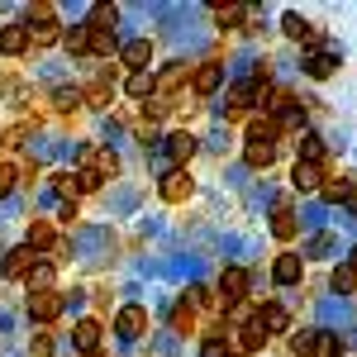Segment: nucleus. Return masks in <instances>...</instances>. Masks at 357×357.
<instances>
[{
	"label": "nucleus",
	"mask_w": 357,
	"mask_h": 357,
	"mask_svg": "<svg viewBox=\"0 0 357 357\" xmlns=\"http://www.w3.org/2000/svg\"><path fill=\"white\" fill-rule=\"evenodd\" d=\"M82 172L100 176V181H110V176H119V158L105 153L100 143H86V148H82Z\"/></svg>",
	"instance_id": "nucleus-1"
},
{
	"label": "nucleus",
	"mask_w": 357,
	"mask_h": 357,
	"mask_svg": "<svg viewBox=\"0 0 357 357\" xmlns=\"http://www.w3.org/2000/svg\"><path fill=\"white\" fill-rule=\"evenodd\" d=\"M114 333H119L124 343L143 338V333H148V310H143V305H124V310L114 314Z\"/></svg>",
	"instance_id": "nucleus-2"
},
{
	"label": "nucleus",
	"mask_w": 357,
	"mask_h": 357,
	"mask_svg": "<svg viewBox=\"0 0 357 357\" xmlns=\"http://www.w3.org/2000/svg\"><path fill=\"white\" fill-rule=\"evenodd\" d=\"M33 267H38V248L20 243V248H10V252H5V267H0V272H5V276H29Z\"/></svg>",
	"instance_id": "nucleus-3"
},
{
	"label": "nucleus",
	"mask_w": 357,
	"mask_h": 357,
	"mask_svg": "<svg viewBox=\"0 0 357 357\" xmlns=\"http://www.w3.org/2000/svg\"><path fill=\"white\" fill-rule=\"evenodd\" d=\"M186 82H191V67H186V62H172V67H162V72L153 77V96L167 100V91H176V86H186Z\"/></svg>",
	"instance_id": "nucleus-4"
},
{
	"label": "nucleus",
	"mask_w": 357,
	"mask_h": 357,
	"mask_svg": "<svg viewBox=\"0 0 357 357\" xmlns=\"http://www.w3.org/2000/svg\"><path fill=\"white\" fill-rule=\"evenodd\" d=\"M67 310V301L57 296V291H38V296H29V314L38 319V324H48V319H57Z\"/></svg>",
	"instance_id": "nucleus-5"
},
{
	"label": "nucleus",
	"mask_w": 357,
	"mask_h": 357,
	"mask_svg": "<svg viewBox=\"0 0 357 357\" xmlns=\"http://www.w3.org/2000/svg\"><path fill=\"white\" fill-rule=\"evenodd\" d=\"M191 86H195V96H215V91L224 86V67L220 62H200V67L191 72Z\"/></svg>",
	"instance_id": "nucleus-6"
},
{
	"label": "nucleus",
	"mask_w": 357,
	"mask_h": 357,
	"mask_svg": "<svg viewBox=\"0 0 357 357\" xmlns=\"http://www.w3.org/2000/svg\"><path fill=\"white\" fill-rule=\"evenodd\" d=\"M100 338H105L100 319H82V324H77V333H72V343H77V353H82V357H96Z\"/></svg>",
	"instance_id": "nucleus-7"
},
{
	"label": "nucleus",
	"mask_w": 357,
	"mask_h": 357,
	"mask_svg": "<svg viewBox=\"0 0 357 357\" xmlns=\"http://www.w3.org/2000/svg\"><path fill=\"white\" fill-rule=\"evenodd\" d=\"M119 62L134 67V72H148V62H153V43H148V38H129V43L119 48Z\"/></svg>",
	"instance_id": "nucleus-8"
},
{
	"label": "nucleus",
	"mask_w": 357,
	"mask_h": 357,
	"mask_svg": "<svg viewBox=\"0 0 357 357\" xmlns=\"http://www.w3.org/2000/svg\"><path fill=\"white\" fill-rule=\"evenodd\" d=\"M29 24H5L0 29V53L5 57H20V53H29Z\"/></svg>",
	"instance_id": "nucleus-9"
},
{
	"label": "nucleus",
	"mask_w": 357,
	"mask_h": 357,
	"mask_svg": "<svg viewBox=\"0 0 357 357\" xmlns=\"http://www.w3.org/2000/svg\"><path fill=\"white\" fill-rule=\"evenodd\" d=\"M220 291H224V301H229V305H238L248 296V272H243V267H224Z\"/></svg>",
	"instance_id": "nucleus-10"
},
{
	"label": "nucleus",
	"mask_w": 357,
	"mask_h": 357,
	"mask_svg": "<svg viewBox=\"0 0 357 357\" xmlns=\"http://www.w3.org/2000/svg\"><path fill=\"white\" fill-rule=\"evenodd\" d=\"M301 272H305V262L296 257V252H281L272 262V276H276V286H296L301 281Z\"/></svg>",
	"instance_id": "nucleus-11"
},
{
	"label": "nucleus",
	"mask_w": 357,
	"mask_h": 357,
	"mask_svg": "<svg viewBox=\"0 0 357 357\" xmlns=\"http://www.w3.org/2000/svg\"><path fill=\"white\" fill-rule=\"evenodd\" d=\"M257 324H262V329H267V338H272V333H286L291 329V314H286V305H262V310H257Z\"/></svg>",
	"instance_id": "nucleus-12"
},
{
	"label": "nucleus",
	"mask_w": 357,
	"mask_h": 357,
	"mask_svg": "<svg viewBox=\"0 0 357 357\" xmlns=\"http://www.w3.org/2000/svg\"><path fill=\"white\" fill-rule=\"evenodd\" d=\"M29 38L43 48V43H57L62 38V24H57L53 15H33V24H29Z\"/></svg>",
	"instance_id": "nucleus-13"
},
{
	"label": "nucleus",
	"mask_w": 357,
	"mask_h": 357,
	"mask_svg": "<svg viewBox=\"0 0 357 357\" xmlns=\"http://www.w3.org/2000/svg\"><path fill=\"white\" fill-rule=\"evenodd\" d=\"M291 186H296V191H319V186H324V172H319L314 162H296V172H291Z\"/></svg>",
	"instance_id": "nucleus-14"
},
{
	"label": "nucleus",
	"mask_w": 357,
	"mask_h": 357,
	"mask_svg": "<svg viewBox=\"0 0 357 357\" xmlns=\"http://www.w3.org/2000/svg\"><path fill=\"white\" fill-rule=\"evenodd\" d=\"M195 148H200V143H195L191 134H172V138H167V158H172L176 167H186V162H191V158H195Z\"/></svg>",
	"instance_id": "nucleus-15"
},
{
	"label": "nucleus",
	"mask_w": 357,
	"mask_h": 357,
	"mask_svg": "<svg viewBox=\"0 0 357 357\" xmlns=\"http://www.w3.org/2000/svg\"><path fill=\"white\" fill-rule=\"evenodd\" d=\"M158 191H162V200H186V195H191V176L176 167V172H167V176H162Z\"/></svg>",
	"instance_id": "nucleus-16"
},
{
	"label": "nucleus",
	"mask_w": 357,
	"mask_h": 357,
	"mask_svg": "<svg viewBox=\"0 0 357 357\" xmlns=\"http://www.w3.org/2000/svg\"><path fill=\"white\" fill-rule=\"evenodd\" d=\"M248 143H276V134H281V129H276V119L272 114H257V119H248Z\"/></svg>",
	"instance_id": "nucleus-17"
},
{
	"label": "nucleus",
	"mask_w": 357,
	"mask_h": 357,
	"mask_svg": "<svg viewBox=\"0 0 357 357\" xmlns=\"http://www.w3.org/2000/svg\"><path fill=\"white\" fill-rule=\"evenodd\" d=\"M262 348H267V329H262L257 319L243 324V329H238V353H262Z\"/></svg>",
	"instance_id": "nucleus-18"
},
{
	"label": "nucleus",
	"mask_w": 357,
	"mask_h": 357,
	"mask_svg": "<svg viewBox=\"0 0 357 357\" xmlns=\"http://www.w3.org/2000/svg\"><path fill=\"white\" fill-rule=\"evenodd\" d=\"M53 191L62 195V200H72V205H77V195H86V186H82V176H77V172H57V176H53Z\"/></svg>",
	"instance_id": "nucleus-19"
},
{
	"label": "nucleus",
	"mask_w": 357,
	"mask_h": 357,
	"mask_svg": "<svg viewBox=\"0 0 357 357\" xmlns=\"http://www.w3.org/2000/svg\"><path fill=\"white\" fill-rule=\"evenodd\" d=\"M62 43H67V53L82 57L86 48H91V24H72V29H62Z\"/></svg>",
	"instance_id": "nucleus-20"
},
{
	"label": "nucleus",
	"mask_w": 357,
	"mask_h": 357,
	"mask_svg": "<svg viewBox=\"0 0 357 357\" xmlns=\"http://www.w3.org/2000/svg\"><path fill=\"white\" fill-rule=\"evenodd\" d=\"M243 105H252V86H248V82L229 86V96H224V114H243Z\"/></svg>",
	"instance_id": "nucleus-21"
},
{
	"label": "nucleus",
	"mask_w": 357,
	"mask_h": 357,
	"mask_svg": "<svg viewBox=\"0 0 357 357\" xmlns=\"http://www.w3.org/2000/svg\"><path fill=\"white\" fill-rule=\"evenodd\" d=\"M57 243V229L48 220H33L29 224V248H38V252H43V248H53Z\"/></svg>",
	"instance_id": "nucleus-22"
},
{
	"label": "nucleus",
	"mask_w": 357,
	"mask_h": 357,
	"mask_svg": "<svg viewBox=\"0 0 357 357\" xmlns=\"http://www.w3.org/2000/svg\"><path fill=\"white\" fill-rule=\"evenodd\" d=\"M243 162L248 167H272L276 162V143H248V148H243Z\"/></svg>",
	"instance_id": "nucleus-23"
},
{
	"label": "nucleus",
	"mask_w": 357,
	"mask_h": 357,
	"mask_svg": "<svg viewBox=\"0 0 357 357\" xmlns=\"http://www.w3.org/2000/svg\"><path fill=\"white\" fill-rule=\"evenodd\" d=\"M333 67H338V57H333V53H310V57H305V72H310L314 82H324Z\"/></svg>",
	"instance_id": "nucleus-24"
},
{
	"label": "nucleus",
	"mask_w": 357,
	"mask_h": 357,
	"mask_svg": "<svg viewBox=\"0 0 357 357\" xmlns=\"http://www.w3.org/2000/svg\"><path fill=\"white\" fill-rule=\"evenodd\" d=\"M272 234H276V238H281V243H286V238H296V234H301V224H296V215H291V210H286V205H281V210H276V220H272Z\"/></svg>",
	"instance_id": "nucleus-25"
},
{
	"label": "nucleus",
	"mask_w": 357,
	"mask_h": 357,
	"mask_svg": "<svg viewBox=\"0 0 357 357\" xmlns=\"http://www.w3.org/2000/svg\"><path fill=\"white\" fill-rule=\"evenodd\" d=\"M319 158H324V138L319 134H301V162L319 167Z\"/></svg>",
	"instance_id": "nucleus-26"
},
{
	"label": "nucleus",
	"mask_w": 357,
	"mask_h": 357,
	"mask_svg": "<svg viewBox=\"0 0 357 357\" xmlns=\"http://www.w3.org/2000/svg\"><path fill=\"white\" fill-rule=\"evenodd\" d=\"M124 91H129L134 100H143V96H153V67H148V72H134V77L124 82Z\"/></svg>",
	"instance_id": "nucleus-27"
},
{
	"label": "nucleus",
	"mask_w": 357,
	"mask_h": 357,
	"mask_svg": "<svg viewBox=\"0 0 357 357\" xmlns=\"http://www.w3.org/2000/svg\"><path fill=\"white\" fill-rule=\"evenodd\" d=\"M82 105H91V110H105V105H110V86H105V82L86 86V91H82Z\"/></svg>",
	"instance_id": "nucleus-28"
},
{
	"label": "nucleus",
	"mask_w": 357,
	"mask_h": 357,
	"mask_svg": "<svg viewBox=\"0 0 357 357\" xmlns=\"http://www.w3.org/2000/svg\"><path fill=\"white\" fill-rule=\"evenodd\" d=\"M24 281H29V291H33V296H38V291H53V267H48V262H38Z\"/></svg>",
	"instance_id": "nucleus-29"
},
{
	"label": "nucleus",
	"mask_w": 357,
	"mask_h": 357,
	"mask_svg": "<svg viewBox=\"0 0 357 357\" xmlns=\"http://www.w3.org/2000/svg\"><path fill=\"white\" fill-rule=\"evenodd\" d=\"M86 53L110 57V53H114V33H105V29H91V48H86Z\"/></svg>",
	"instance_id": "nucleus-30"
},
{
	"label": "nucleus",
	"mask_w": 357,
	"mask_h": 357,
	"mask_svg": "<svg viewBox=\"0 0 357 357\" xmlns=\"http://www.w3.org/2000/svg\"><path fill=\"white\" fill-rule=\"evenodd\" d=\"M110 24H119V10H114V5H96V10H91V29H105V33H110Z\"/></svg>",
	"instance_id": "nucleus-31"
},
{
	"label": "nucleus",
	"mask_w": 357,
	"mask_h": 357,
	"mask_svg": "<svg viewBox=\"0 0 357 357\" xmlns=\"http://www.w3.org/2000/svg\"><path fill=\"white\" fill-rule=\"evenodd\" d=\"M172 324H176V333H191L195 329V305H176V310H172Z\"/></svg>",
	"instance_id": "nucleus-32"
},
{
	"label": "nucleus",
	"mask_w": 357,
	"mask_h": 357,
	"mask_svg": "<svg viewBox=\"0 0 357 357\" xmlns=\"http://www.w3.org/2000/svg\"><path fill=\"white\" fill-rule=\"evenodd\" d=\"M333 291H357V267H353V262L333 267Z\"/></svg>",
	"instance_id": "nucleus-33"
},
{
	"label": "nucleus",
	"mask_w": 357,
	"mask_h": 357,
	"mask_svg": "<svg viewBox=\"0 0 357 357\" xmlns=\"http://www.w3.org/2000/svg\"><path fill=\"white\" fill-rule=\"evenodd\" d=\"M53 105H57V110H77V105H82V91H77V86H57Z\"/></svg>",
	"instance_id": "nucleus-34"
},
{
	"label": "nucleus",
	"mask_w": 357,
	"mask_h": 357,
	"mask_svg": "<svg viewBox=\"0 0 357 357\" xmlns=\"http://www.w3.org/2000/svg\"><path fill=\"white\" fill-rule=\"evenodd\" d=\"M319 195H324L329 205H338V200H348V195H353V181H329V186H319Z\"/></svg>",
	"instance_id": "nucleus-35"
},
{
	"label": "nucleus",
	"mask_w": 357,
	"mask_h": 357,
	"mask_svg": "<svg viewBox=\"0 0 357 357\" xmlns=\"http://www.w3.org/2000/svg\"><path fill=\"white\" fill-rule=\"evenodd\" d=\"M343 348H338V333H319L314 338V357H338Z\"/></svg>",
	"instance_id": "nucleus-36"
},
{
	"label": "nucleus",
	"mask_w": 357,
	"mask_h": 357,
	"mask_svg": "<svg viewBox=\"0 0 357 357\" xmlns=\"http://www.w3.org/2000/svg\"><path fill=\"white\" fill-rule=\"evenodd\" d=\"M200 357H229V338H224V333H210L205 348H200Z\"/></svg>",
	"instance_id": "nucleus-37"
},
{
	"label": "nucleus",
	"mask_w": 357,
	"mask_h": 357,
	"mask_svg": "<svg viewBox=\"0 0 357 357\" xmlns=\"http://www.w3.org/2000/svg\"><path fill=\"white\" fill-rule=\"evenodd\" d=\"M15 181H20L15 162H0V195H10V191H15Z\"/></svg>",
	"instance_id": "nucleus-38"
},
{
	"label": "nucleus",
	"mask_w": 357,
	"mask_h": 357,
	"mask_svg": "<svg viewBox=\"0 0 357 357\" xmlns=\"http://www.w3.org/2000/svg\"><path fill=\"white\" fill-rule=\"evenodd\" d=\"M314 338H319V333H296V338H291L296 357H310V353H314Z\"/></svg>",
	"instance_id": "nucleus-39"
},
{
	"label": "nucleus",
	"mask_w": 357,
	"mask_h": 357,
	"mask_svg": "<svg viewBox=\"0 0 357 357\" xmlns=\"http://www.w3.org/2000/svg\"><path fill=\"white\" fill-rule=\"evenodd\" d=\"M53 353V338H48V333H38V338H33V357H48Z\"/></svg>",
	"instance_id": "nucleus-40"
},
{
	"label": "nucleus",
	"mask_w": 357,
	"mask_h": 357,
	"mask_svg": "<svg viewBox=\"0 0 357 357\" xmlns=\"http://www.w3.org/2000/svg\"><path fill=\"white\" fill-rule=\"evenodd\" d=\"M348 205H353V215H357V181H353V195H348Z\"/></svg>",
	"instance_id": "nucleus-41"
},
{
	"label": "nucleus",
	"mask_w": 357,
	"mask_h": 357,
	"mask_svg": "<svg viewBox=\"0 0 357 357\" xmlns=\"http://www.w3.org/2000/svg\"><path fill=\"white\" fill-rule=\"evenodd\" d=\"M229 357H234V353H229Z\"/></svg>",
	"instance_id": "nucleus-42"
}]
</instances>
